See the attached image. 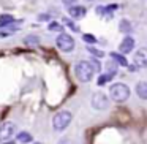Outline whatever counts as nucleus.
Returning <instances> with one entry per match:
<instances>
[{"instance_id":"26","label":"nucleus","mask_w":147,"mask_h":144,"mask_svg":"<svg viewBox=\"0 0 147 144\" xmlns=\"http://www.w3.org/2000/svg\"><path fill=\"white\" fill-rule=\"evenodd\" d=\"M33 144H41V143H33Z\"/></svg>"},{"instance_id":"25","label":"nucleus","mask_w":147,"mask_h":144,"mask_svg":"<svg viewBox=\"0 0 147 144\" xmlns=\"http://www.w3.org/2000/svg\"><path fill=\"white\" fill-rule=\"evenodd\" d=\"M3 144H16V143H11V141H8V143H5V141H3Z\"/></svg>"},{"instance_id":"12","label":"nucleus","mask_w":147,"mask_h":144,"mask_svg":"<svg viewBox=\"0 0 147 144\" xmlns=\"http://www.w3.org/2000/svg\"><path fill=\"white\" fill-rule=\"evenodd\" d=\"M111 59L115 62L117 65H122V67H128V62H127V59L123 57V55H120V54H117V52H111Z\"/></svg>"},{"instance_id":"18","label":"nucleus","mask_w":147,"mask_h":144,"mask_svg":"<svg viewBox=\"0 0 147 144\" xmlns=\"http://www.w3.org/2000/svg\"><path fill=\"white\" fill-rule=\"evenodd\" d=\"M87 51H89L92 55H95L96 59L105 57V52H103V51H100V49H96V48H93V46H87Z\"/></svg>"},{"instance_id":"24","label":"nucleus","mask_w":147,"mask_h":144,"mask_svg":"<svg viewBox=\"0 0 147 144\" xmlns=\"http://www.w3.org/2000/svg\"><path fill=\"white\" fill-rule=\"evenodd\" d=\"M38 21H40V22H41V21H49V14H40Z\"/></svg>"},{"instance_id":"1","label":"nucleus","mask_w":147,"mask_h":144,"mask_svg":"<svg viewBox=\"0 0 147 144\" xmlns=\"http://www.w3.org/2000/svg\"><path fill=\"white\" fill-rule=\"evenodd\" d=\"M130 87L125 86V84L122 82H115L112 84L111 87H109V95H111V98L114 100V101L117 103H123L127 101L128 98H130Z\"/></svg>"},{"instance_id":"7","label":"nucleus","mask_w":147,"mask_h":144,"mask_svg":"<svg viewBox=\"0 0 147 144\" xmlns=\"http://www.w3.org/2000/svg\"><path fill=\"white\" fill-rule=\"evenodd\" d=\"M134 67L138 68H147V48H141L134 54Z\"/></svg>"},{"instance_id":"5","label":"nucleus","mask_w":147,"mask_h":144,"mask_svg":"<svg viewBox=\"0 0 147 144\" xmlns=\"http://www.w3.org/2000/svg\"><path fill=\"white\" fill-rule=\"evenodd\" d=\"M16 133V125L11 124V122H5V124L0 125V141H8L14 136Z\"/></svg>"},{"instance_id":"6","label":"nucleus","mask_w":147,"mask_h":144,"mask_svg":"<svg viewBox=\"0 0 147 144\" xmlns=\"http://www.w3.org/2000/svg\"><path fill=\"white\" fill-rule=\"evenodd\" d=\"M90 103H92V106H93L95 109H106V108L109 106L108 97H106L105 93H101V92L93 93V97H92V100H90Z\"/></svg>"},{"instance_id":"14","label":"nucleus","mask_w":147,"mask_h":144,"mask_svg":"<svg viewBox=\"0 0 147 144\" xmlns=\"http://www.w3.org/2000/svg\"><path fill=\"white\" fill-rule=\"evenodd\" d=\"M119 29H120V32H123V33H130L131 32V22L127 21V19H122L120 24H119Z\"/></svg>"},{"instance_id":"19","label":"nucleus","mask_w":147,"mask_h":144,"mask_svg":"<svg viewBox=\"0 0 147 144\" xmlns=\"http://www.w3.org/2000/svg\"><path fill=\"white\" fill-rule=\"evenodd\" d=\"M48 30H51V32H62L63 30V27H62V24H59V22H51L49 24V27H48Z\"/></svg>"},{"instance_id":"20","label":"nucleus","mask_w":147,"mask_h":144,"mask_svg":"<svg viewBox=\"0 0 147 144\" xmlns=\"http://www.w3.org/2000/svg\"><path fill=\"white\" fill-rule=\"evenodd\" d=\"M63 22H65V26H67V27H70V29L73 30V32H79V27H78V26H76V24H74L71 19H67V18H65V19H63Z\"/></svg>"},{"instance_id":"27","label":"nucleus","mask_w":147,"mask_h":144,"mask_svg":"<svg viewBox=\"0 0 147 144\" xmlns=\"http://www.w3.org/2000/svg\"><path fill=\"white\" fill-rule=\"evenodd\" d=\"M87 2H92V0H87Z\"/></svg>"},{"instance_id":"23","label":"nucleus","mask_w":147,"mask_h":144,"mask_svg":"<svg viewBox=\"0 0 147 144\" xmlns=\"http://www.w3.org/2000/svg\"><path fill=\"white\" fill-rule=\"evenodd\" d=\"M63 2V5H67V7H71V5L76 3V0H62Z\"/></svg>"},{"instance_id":"17","label":"nucleus","mask_w":147,"mask_h":144,"mask_svg":"<svg viewBox=\"0 0 147 144\" xmlns=\"http://www.w3.org/2000/svg\"><path fill=\"white\" fill-rule=\"evenodd\" d=\"M26 45H29V46H36L40 43V38L36 35H29V37H26Z\"/></svg>"},{"instance_id":"8","label":"nucleus","mask_w":147,"mask_h":144,"mask_svg":"<svg viewBox=\"0 0 147 144\" xmlns=\"http://www.w3.org/2000/svg\"><path fill=\"white\" fill-rule=\"evenodd\" d=\"M87 10L84 7H79V5H71L70 8H68V14H70L73 19H82L84 16H86Z\"/></svg>"},{"instance_id":"16","label":"nucleus","mask_w":147,"mask_h":144,"mask_svg":"<svg viewBox=\"0 0 147 144\" xmlns=\"http://www.w3.org/2000/svg\"><path fill=\"white\" fill-rule=\"evenodd\" d=\"M114 78V73H106V74H101V76L98 78V81H96V84L98 86H105L106 82H108L109 79H112Z\"/></svg>"},{"instance_id":"15","label":"nucleus","mask_w":147,"mask_h":144,"mask_svg":"<svg viewBox=\"0 0 147 144\" xmlns=\"http://www.w3.org/2000/svg\"><path fill=\"white\" fill-rule=\"evenodd\" d=\"M14 22V18L13 16H10V14H2L0 16V26H10V24H13Z\"/></svg>"},{"instance_id":"3","label":"nucleus","mask_w":147,"mask_h":144,"mask_svg":"<svg viewBox=\"0 0 147 144\" xmlns=\"http://www.w3.org/2000/svg\"><path fill=\"white\" fill-rule=\"evenodd\" d=\"M71 119H73V116H71L70 111L57 112V114L54 116V119H52V128H54L55 131H63L65 128L71 124Z\"/></svg>"},{"instance_id":"2","label":"nucleus","mask_w":147,"mask_h":144,"mask_svg":"<svg viewBox=\"0 0 147 144\" xmlns=\"http://www.w3.org/2000/svg\"><path fill=\"white\" fill-rule=\"evenodd\" d=\"M74 71H76V76L81 82H89L93 78V68L90 65V62H86V60L78 62L76 67H74Z\"/></svg>"},{"instance_id":"11","label":"nucleus","mask_w":147,"mask_h":144,"mask_svg":"<svg viewBox=\"0 0 147 144\" xmlns=\"http://www.w3.org/2000/svg\"><path fill=\"white\" fill-rule=\"evenodd\" d=\"M136 93L141 100H147V82H139L136 86Z\"/></svg>"},{"instance_id":"13","label":"nucleus","mask_w":147,"mask_h":144,"mask_svg":"<svg viewBox=\"0 0 147 144\" xmlns=\"http://www.w3.org/2000/svg\"><path fill=\"white\" fill-rule=\"evenodd\" d=\"M16 141H18V143H26V144H29L30 141H32V135L27 133V131H21V133H18Z\"/></svg>"},{"instance_id":"21","label":"nucleus","mask_w":147,"mask_h":144,"mask_svg":"<svg viewBox=\"0 0 147 144\" xmlns=\"http://www.w3.org/2000/svg\"><path fill=\"white\" fill-rule=\"evenodd\" d=\"M82 38H84V41H87L89 45H90V43H92V45H95V43H96V38L93 35H90V33H86Z\"/></svg>"},{"instance_id":"9","label":"nucleus","mask_w":147,"mask_h":144,"mask_svg":"<svg viewBox=\"0 0 147 144\" xmlns=\"http://www.w3.org/2000/svg\"><path fill=\"white\" fill-rule=\"evenodd\" d=\"M119 49H120V52H123V54H128V52H131L134 49V40L131 38V37H125L123 40H122L120 46H119Z\"/></svg>"},{"instance_id":"4","label":"nucleus","mask_w":147,"mask_h":144,"mask_svg":"<svg viewBox=\"0 0 147 144\" xmlns=\"http://www.w3.org/2000/svg\"><path fill=\"white\" fill-rule=\"evenodd\" d=\"M55 43H57V48L63 52H70V51H73V48H74V40H73V37L68 35V33H60V35L57 37V40H55Z\"/></svg>"},{"instance_id":"22","label":"nucleus","mask_w":147,"mask_h":144,"mask_svg":"<svg viewBox=\"0 0 147 144\" xmlns=\"http://www.w3.org/2000/svg\"><path fill=\"white\" fill-rule=\"evenodd\" d=\"M90 65H92L93 71H100V70H101V67H100V64H98V60H96V59H92V62H90Z\"/></svg>"},{"instance_id":"10","label":"nucleus","mask_w":147,"mask_h":144,"mask_svg":"<svg viewBox=\"0 0 147 144\" xmlns=\"http://www.w3.org/2000/svg\"><path fill=\"white\" fill-rule=\"evenodd\" d=\"M119 8V5H115V3H111V5H108V7H96V13L98 14H108V16H111V13L114 10H117Z\"/></svg>"}]
</instances>
